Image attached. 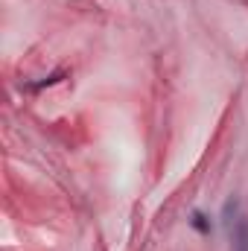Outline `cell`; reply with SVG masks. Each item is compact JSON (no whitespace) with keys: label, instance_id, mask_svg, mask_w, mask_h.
Wrapping results in <instances>:
<instances>
[{"label":"cell","instance_id":"1","mask_svg":"<svg viewBox=\"0 0 248 251\" xmlns=\"http://www.w3.org/2000/svg\"><path fill=\"white\" fill-rule=\"evenodd\" d=\"M237 246H240V251H248V222H240V228H237Z\"/></svg>","mask_w":248,"mask_h":251},{"label":"cell","instance_id":"2","mask_svg":"<svg viewBox=\"0 0 248 251\" xmlns=\"http://www.w3.org/2000/svg\"><path fill=\"white\" fill-rule=\"evenodd\" d=\"M193 225H196L198 231H207V219H204L201 213H196V216H193Z\"/></svg>","mask_w":248,"mask_h":251}]
</instances>
